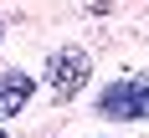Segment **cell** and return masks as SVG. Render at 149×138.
<instances>
[{"label": "cell", "instance_id": "cell-1", "mask_svg": "<svg viewBox=\"0 0 149 138\" xmlns=\"http://www.w3.org/2000/svg\"><path fill=\"white\" fill-rule=\"evenodd\" d=\"M98 113L113 123H139L149 118V77H123L98 97Z\"/></svg>", "mask_w": 149, "mask_h": 138}, {"label": "cell", "instance_id": "cell-4", "mask_svg": "<svg viewBox=\"0 0 149 138\" xmlns=\"http://www.w3.org/2000/svg\"><path fill=\"white\" fill-rule=\"evenodd\" d=\"M0 138H5V133H0Z\"/></svg>", "mask_w": 149, "mask_h": 138}, {"label": "cell", "instance_id": "cell-2", "mask_svg": "<svg viewBox=\"0 0 149 138\" xmlns=\"http://www.w3.org/2000/svg\"><path fill=\"white\" fill-rule=\"evenodd\" d=\"M88 72H93V56L82 51V46H62L57 56H52V67H46L52 92H57L62 102H67V97H77V92L88 87Z\"/></svg>", "mask_w": 149, "mask_h": 138}, {"label": "cell", "instance_id": "cell-3", "mask_svg": "<svg viewBox=\"0 0 149 138\" xmlns=\"http://www.w3.org/2000/svg\"><path fill=\"white\" fill-rule=\"evenodd\" d=\"M31 92H36L31 72H0V118L21 113V107L31 102Z\"/></svg>", "mask_w": 149, "mask_h": 138}]
</instances>
